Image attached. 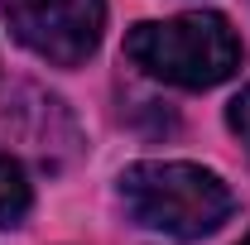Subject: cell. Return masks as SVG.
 Returning a JSON list of instances; mask_svg holds the SVG:
<instances>
[{
  "label": "cell",
  "mask_w": 250,
  "mask_h": 245,
  "mask_svg": "<svg viewBox=\"0 0 250 245\" xmlns=\"http://www.w3.org/2000/svg\"><path fill=\"white\" fill-rule=\"evenodd\" d=\"M121 207L145 231L197 241V236H212L231 216L236 197L202 163H173V159L159 163V159H149V163H130L121 173Z\"/></svg>",
  "instance_id": "obj_1"
},
{
  "label": "cell",
  "mask_w": 250,
  "mask_h": 245,
  "mask_svg": "<svg viewBox=\"0 0 250 245\" xmlns=\"http://www.w3.org/2000/svg\"><path fill=\"white\" fill-rule=\"evenodd\" d=\"M125 58L140 72H149L168 87H188V92H207L221 87L226 77H236L241 67V39L236 29L212 15H178V20H145L125 34Z\"/></svg>",
  "instance_id": "obj_2"
},
{
  "label": "cell",
  "mask_w": 250,
  "mask_h": 245,
  "mask_svg": "<svg viewBox=\"0 0 250 245\" xmlns=\"http://www.w3.org/2000/svg\"><path fill=\"white\" fill-rule=\"evenodd\" d=\"M10 34L53 67H82L101 43L106 0H5Z\"/></svg>",
  "instance_id": "obj_3"
},
{
  "label": "cell",
  "mask_w": 250,
  "mask_h": 245,
  "mask_svg": "<svg viewBox=\"0 0 250 245\" xmlns=\"http://www.w3.org/2000/svg\"><path fill=\"white\" fill-rule=\"evenodd\" d=\"M34 207V187L24 178V163L0 154V226H20Z\"/></svg>",
  "instance_id": "obj_4"
},
{
  "label": "cell",
  "mask_w": 250,
  "mask_h": 245,
  "mask_svg": "<svg viewBox=\"0 0 250 245\" xmlns=\"http://www.w3.org/2000/svg\"><path fill=\"white\" fill-rule=\"evenodd\" d=\"M226 125L241 135V144H246V154H250V87L236 96L231 106H226Z\"/></svg>",
  "instance_id": "obj_5"
},
{
  "label": "cell",
  "mask_w": 250,
  "mask_h": 245,
  "mask_svg": "<svg viewBox=\"0 0 250 245\" xmlns=\"http://www.w3.org/2000/svg\"><path fill=\"white\" fill-rule=\"evenodd\" d=\"M241 245H250V236H246V241H241Z\"/></svg>",
  "instance_id": "obj_6"
}]
</instances>
